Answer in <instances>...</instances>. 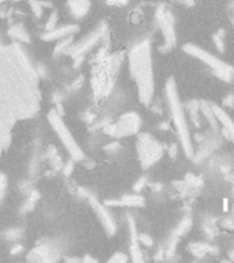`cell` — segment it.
I'll list each match as a JSON object with an SVG mask.
<instances>
[{"label":"cell","instance_id":"1","mask_svg":"<svg viewBox=\"0 0 234 263\" xmlns=\"http://www.w3.org/2000/svg\"><path fill=\"white\" fill-rule=\"evenodd\" d=\"M40 109L38 74L19 43L0 38V144H11V130Z\"/></svg>","mask_w":234,"mask_h":263},{"label":"cell","instance_id":"2","mask_svg":"<svg viewBox=\"0 0 234 263\" xmlns=\"http://www.w3.org/2000/svg\"><path fill=\"white\" fill-rule=\"evenodd\" d=\"M129 70L137 86L140 102L144 106H149L155 93L152 49L149 41H140L130 49Z\"/></svg>","mask_w":234,"mask_h":263},{"label":"cell","instance_id":"3","mask_svg":"<svg viewBox=\"0 0 234 263\" xmlns=\"http://www.w3.org/2000/svg\"><path fill=\"white\" fill-rule=\"evenodd\" d=\"M166 98L179 143L184 148L186 158L192 159V158H195V148H193V143H192L191 132H189V128H188V121H186L184 106L181 104V100H179L178 91H177V85H175L174 78L167 80Z\"/></svg>","mask_w":234,"mask_h":263},{"label":"cell","instance_id":"4","mask_svg":"<svg viewBox=\"0 0 234 263\" xmlns=\"http://www.w3.org/2000/svg\"><path fill=\"white\" fill-rule=\"evenodd\" d=\"M185 52L188 54V55L193 56V58H196L200 62H203L204 65H207L209 69H212V72L216 74V77H219L221 80L226 81V82H230V81H233L234 78V68L233 66H230L229 63L226 62H223L219 58H216L215 55H212L211 52H208L207 49L200 48V47H197L195 44H185L184 47H182Z\"/></svg>","mask_w":234,"mask_h":263},{"label":"cell","instance_id":"5","mask_svg":"<svg viewBox=\"0 0 234 263\" xmlns=\"http://www.w3.org/2000/svg\"><path fill=\"white\" fill-rule=\"evenodd\" d=\"M48 122L51 125V128L54 129L59 140L62 141L63 147L67 150L68 155L71 156V159L75 160V162H80L85 158L84 155V151L81 150V147L78 146L77 140L74 139V136L71 135L70 129L67 128V125L63 122L62 116L59 115V113L54 109V110H49L48 113Z\"/></svg>","mask_w":234,"mask_h":263},{"label":"cell","instance_id":"6","mask_svg":"<svg viewBox=\"0 0 234 263\" xmlns=\"http://www.w3.org/2000/svg\"><path fill=\"white\" fill-rule=\"evenodd\" d=\"M137 155L142 169H149L163 156V147L156 139L148 133H141L137 139Z\"/></svg>","mask_w":234,"mask_h":263},{"label":"cell","instance_id":"7","mask_svg":"<svg viewBox=\"0 0 234 263\" xmlns=\"http://www.w3.org/2000/svg\"><path fill=\"white\" fill-rule=\"evenodd\" d=\"M141 128V118L137 113H126L119 116L117 122L108 123L104 128V132L112 137H128L137 135Z\"/></svg>","mask_w":234,"mask_h":263},{"label":"cell","instance_id":"8","mask_svg":"<svg viewBox=\"0 0 234 263\" xmlns=\"http://www.w3.org/2000/svg\"><path fill=\"white\" fill-rule=\"evenodd\" d=\"M80 192L86 199V202L91 204V207H92L95 214H96V217H98L99 221H100L101 226L104 227L107 234H110V236L115 234V232H117V224H115L114 217H112L110 211H108V206H105L103 203L99 202L98 197L93 195V193H91L89 190L81 189Z\"/></svg>","mask_w":234,"mask_h":263},{"label":"cell","instance_id":"9","mask_svg":"<svg viewBox=\"0 0 234 263\" xmlns=\"http://www.w3.org/2000/svg\"><path fill=\"white\" fill-rule=\"evenodd\" d=\"M107 33V26L104 24H101L100 26H98L95 31H92L88 36H85L84 38H81L80 41H77L75 44H71L70 48H68V54L73 56L74 59L77 58H82L84 54H86L88 51L96 45V44L104 37V35Z\"/></svg>","mask_w":234,"mask_h":263},{"label":"cell","instance_id":"10","mask_svg":"<svg viewBox=\"0 0 234 263\" xmlns=\"http://www.w3.org/2000/svg\"><path fill=\"white\" fill-rule=\"evenodd\" d=\"M156 19H158L159 29L162 32V35H163V38H165L166 48L170 49L172 47H175L177 36H175V29H174V22H172L171 14L166 11L163 7H159L158 11H156Z\"/></svg>","mask_w":234,"mask_h":263},{"label":"cell","instance_id":"11","mask_svg":"<svg viewBox=\"0 0 234 263\" xmlns=\"http://www.w3.org/2000/svg\"><path fill=\"white\" fill-rule=\"evenodd\" d=\"M59 250L56 248L54 244H48L45 243L43 245H38L34 250H32L28 255V261H33V262H52V261H58L59 257Z\"/></svg>","mask_w":234,"mask_h":263},{"label":"cell","instance_id":"12","mask_svg":"<svg viewBox=\"0 0 234 263\" xmlns=\"http://www.w3.org/2000/svg\"><path fill=\"white\" fill-rule=\"evenodd\" d=\"M211 106H212V110L215 113L218 123L222 126L223 136H225L228 140L233 141L234 143V119L229 115L228 111H225V109H222L221 106H218V104L215 103H211Z\"/></svg>","mask_w":234,"mask_h":263},{"label":"cell","instance_id":"13","mask_svg":"<svg viewBox=\"0 0 234 263\" xmlns=\"http://www.w3.org/2000/svg\"><path fill=\"white\" fill-rule=\"evenodd\" d=\"M77 31H78L77 25H66V26L54 28L51 31H47L41 36V38L45 41H55V40H61V38H65L67 36H73Z\"/></svg>","mask_w":234,"mask_h":263},{"label":"cell","instance_id":"14","mask_svg":"<svg viewBox=\"0 0 234 263\" xmlns=\"http://www.w3.org/2000/svg\"><path fill=\"white\" fill-rule=\"evenodd\" d=\"M129 230H130V255L134 262H141L142 254L140 251V241H138V233L135 227L134 220L129 217Z\"/></svg>","mask_w":234,"mask_h":263},{"label":"cell","instance_id":"15","mask_svg":"<svg viewBox=\"0 0 234 263\" xmlns=\"http://www.w3.org/2000/svg\"><path fill=\"white\" fill-rule=\"evenodd\" d=\"M67 7L70 14L75 19L84 18L89 12L91 8V1L89 0H67Z\"/></svg>","mask_w":234,"mask_h":263},{"label":"cell","instance_id":"16","mask_svg":"<svg viewBox=\"0 0 234 263\" xmlns=\"http://www.w3.org/2000/svg\"><path fill=\"white\" fill-rule=\"evenodd\" d=\"M145 204L144 197L140 195H125L121 197V200L105 202V206H125V207H142Z\"/></svg>","mask_w":234,"mask_h":263},{"label":"cell","instance_id":"17","mask_svg":"<svg viewBox=\"0 0 234 263\" xmlns=\"http://www.w3.org/2000/svg\"><path fill=\"white\" fill-rule=\"evenodd\" d=\"M200 111L203 113V115L205 116L207 122L209 123V126L212 129H218L219 123H218V119H216L215 113L212 110V106L208 102H200Z\"/></svg>","mask_w":234,"mask_h":263},{"label":"cell","instance_id":"18","mask_svg":"<svg viewBox=\"0 0 234 263\" xmlns=\"http://www.w3.org/2000/svg\"><path fill=\"white\" fill-rule=\"evenodd\" d=\"M10 35H11L18 43H29L31 38H29V35L25 29L22 25H14L11 29H10Z\"/></svg>","mask_w":234,"mask_h":263},{"label":"cell","instance_id":"19","mask_svg":"<svg viewBox=\"0 0 234 263\" xmlns=\"http://www.w3.org/2000/svg\"><path fill=\"white\" fill-rule=\"evenodd\" d=\"M191 226H192L191 218H184V220L181 221V224L178 225V227L175 229L174 234L179 237V236H182V234H185V233H188V230L191 229Z\"/></svg>","mask_w":234,"mask_h":263},{"label":"cell","instance_id":"20","mask_svg":"<svg viewBox=\"0 0 234 263\" xmlns=\"http://www.w3.org/2000/svg\"><path fill=\"white\" fill-rule=\"evenodd\" d=\"M31 6L33 12L36 14V17H41V11H43V3H40V1H36V0H31Z\"/></svg>","mask_w":234,"mask_h":263},{"label":"cell","instance_id":"21","mask_svg":"<svg viewBox=\"0 0 234 263\" xmlns=\"http://www.w3.org/2000/svg\"><path fill=\"white\" fill-rule=\"evenodd\" d=\"M7 189V178L4 174H0V203L4 197V193H6Z\"/></svg>","mask_w":234,"mask_h":263},{"label":"cell","instance_id":"22","mask_svg":"<svg viewBox=\"0 0 234 263\" xmlns=\"http://www.w3.org/2000/svg\"><path fill=\"white\" fill-rule=\"evenodd\" d=\"M138 241H140L141 244L147 245V247H151V245L154 244L152 237H151V236H148V234H145V233H140V234H138Z\"/></svg>","mask_w":234,"mask_h":263},{"label":"cell","instance_id":"23","mask_svg":"<svg viewBox=\"0 0 234 263\" xmlns=\"http://www.w3.org/2000/svg\"><path fill=\"white\" fill-rule=\"evenodd\" d=\"M212 40H214V43H215L218 51H219V52H223V51H225V44H223L222 37L219 36V35H214V36H212Z\"/></svg>","mask_w":234,"mask_h":263},{"label":"cell","instance_id":"24","mask_svg":"<svg viewBox=\"0 0 234 263\" xmlns=\"http://www.w3.org/2000/svg\"><path fill=\"white\" fill-rule=\"evenodd\" d=\"M108 261H110V262H126V261H128V257L123 255L122 252H117V254L112 258H110Z\"/></svg>","mask_w":234,"mask_h":263},{"label":"cell","instance_id":"25","mask_svg":"<svg viewBox=\"0 0 234 263\" xmlns=\"http://www.w3.org/2000/svg\"><path fill=\"white\" fill-rule=\"evenodd\" d=\"M56 19H58L56 12H52V14H51V18H49V21H48V24H47V31H51V29H54V28H55Z\"/></svg>","mask_w":234,"mask_h":263},{"label":"cell","instance_id":"26","mask_svg":"<svg viewBox=\"0 0 234 263\" xmlns=\"http://www.w3.org/2000/svg\"><path fill=\"white\" fill-rule=\"evenodd\" d=\"M145 185H147V178L141 177L138 181H137V183L134 184V190L135 192H140V190H141Z\"/></svg>","mask_w":234,"mask_h":263},{"label":"cell","instance_id":"27","mask_svg":"<svg viewBox=\"0 0 234 263\" xmlns=\"http://www.w3.org/2000/svg\"><path fill=\"white\" fill-rule=\"evenodd\" d=\"M107 4H110V6H125V4H128V0H107Z\"/></svg>","mask_w":234,"mask_h":263},{"label":"cell","instance_id":"28","mask_svg":"<svg viewBox=\"0 0 234 263\" xmlns=\"http://www.w3.org/2000/svg\"><path fill=\"white\" fill-rule=\"evenodd\" d=\"M168 153H170L171 158H175V156H177V144H171V146H170Z\"/></svg>","mask_w":234,"mask_h":263},{"label":"cell","instance_id":"29","mask_svg":"<svg viewBox=\"0 0 234 263\" xmlns=\"http://www.w3.org/2000/svg\"><path fill=\"white\" fill-rule=\"evenodd\" d=\"M71 170H73V163L70 162V163H67V165L65 166V174H66V176H68Z\"/></svg>","mask_w":234,"mask_h":263},{"label":"cell","instance_id":"30","mask_svg":"<svg viewBox=\"0 0 234 263\" xmlns=\"http://www.w3.org/2000/svg\"><path fill=\"white\" fill-rule=\"evenodd\" d=\"M233 100L234 96L233 95H230V96H228V98L225 99V104H226V106H233Z\"/></svg>","mask_w":234,"mask_h":263},{"label":"cell","instance_id":"31","mask_svg":"<svg viewBox=\"0 0 234 263\" xmlns=\"http://www.w3.org/2000/svg\"><path fill=\"white\" fill-rule=\"evenodd\" d=\"M4 151H6V150H4V148H3V146L0 144V158H1V155H3V152H4Z\"/></svg>","mask_w":234,"mask_h":263},{"label":"cell","instance_id":"32","mask_svg":"<svg viewBox=\"0 0 234 263\" xmlns=\"http://www.w3.org/2000/svg\"><path fill=\"white\" fill-rule=\"evenodd\" d=\"M6 1H18V0H0V3H6Z\"/></svg>","mask_w":234,"mask_h":263},{"label":"cell","instance_id":"33","mask_svg":"<svg viewBox=\"0 0 234 263\" xmlns=\"http://www.w3.org/2000/svg\"><path fill=\"white\" fill-rule=\"evenodd\" d=\"M232 22H233V26H234V18H232Z\"/></svg>","mask_w":234,"mask_h":263},{"label":"cell","instance_id":"34","mask_svg":"<svg viewBox=\"0 0 234 263\" xmlns=\"http://www.w3.org/2000/svg\"><path fill=\"white\" fill-rule=\"evenodd\" d=\"M233 193H234V188H233Z\"/></svg>","mask_w":234,"mask_h":263}]
</instances>
